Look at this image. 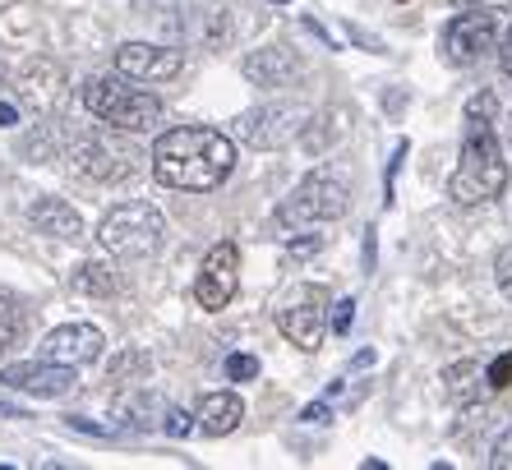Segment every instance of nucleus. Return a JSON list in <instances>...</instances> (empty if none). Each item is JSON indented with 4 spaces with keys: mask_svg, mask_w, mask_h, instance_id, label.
Wrapping results in <instances>:
<instances>
[{
    "mask_svg": "<svg viewBox=\"0 0 512 470\" xmlns=\"http://www.w3.org/2000/svg\"><path fill=\"white\" fill-rule=\"evenodd\" d=\"M300 420H305V424H323V420H328V406H323V401H319V406H305V415H300Z\"/></svg>",
    "mask_w": 512,
    "mask_h": 470,
    "instance_id": "obj_29",
    "label": "nucleus"
},
{
    "mask_svg": "<svg viewBox=\"0 0 512 470\" xmlns=\"http://www.w3.org/2000/svg\"><path fill=\"white\" fill-rule=\"evenodd\" d=\"M305 120H310V111L300 102H263L236 120V134H240V143L273 153V148H286V143L305 130Z\"/></svg>",
    "mask_w": 512,
    "mask_h": 470,
    "instance_id": "obj_8",
    "label": "nucleus"
},
{
    "mask_svg": "<svg viewBox=\"0 0 512 470\" xmlns=\"http://www.w3.org/2000/svg\"><path fill=\"white\" fill-rule=\"evenodd\" d=\"M227 378H231V383H250V378H259V360H254V355H245V351H236L227 360Z\"/></svg>",
    "mask_w": 512,
    "mask_h": 470,
    "instance_id": "obj_23",
    "label": "nucleus"
},
{
    "mask_svg": "<svg viewBox=\"0 0 512 470\" xmlns=\"http://www.w3.org/2000/svg\"><path fill=\"white\" fill-rule=\"evenodd\" d=\"M443 60L448 65H476L480 56L499 47V14L489 5H466L453 24L443 28Z\"/></svg>",
    "mask_w": 512,
    "mask_h": 470,
    "instance_id": "obj_7",
    "label": "nucleus"
},
{
    "mask_svg": "<svg viewBox=\"0 0 512 470\" xmlns=\"http://www.w3.org/2000/svg\"><path fill=\"white\" fill-rule=\"evenodd\" d=\"M171 438H185L194 429V415L190 411H180V406H167V424H162Z\"/></svg>",
    "mask_w": 512,
    "mask_h": 470,
    "instance_id": "obj_24",
    "label": "nucleus"
},
{
    "mask_svg": "<svg viewBox=\"0 0 512 470\" xmlns=\"http://www.w3.org/2000/svg\"><path fill=\"white\" fill-rule=\"evenodd\" d=\"M148 166L167 189L208 194L236 171V143L208 125H176V130L157 134Z\"/></svg>",
    "mask_w": 512,
    "mask_h": 470,
    "instance_id": "obj_1",
    "label": "nucleus"
},
{
    "mask_svg": "<svg viewBox=\"0 0 512 470\" xmlns=\"http://www.w3.org/2000/svg\"><path fill=\"white\" fill-rule=\"evenodd\" d=\"M0 383L28 397H65L74 388V369L70 365H51V360H28V365H5Z\"/></svg>",
    "mask_w": 512,
    "mask_h": 470,
    "instance_id": "obj_13",
    "label": "nucleus"
},
{
    "mask_svg": "<svg viewBox=\"0 0 512 470\" xmlns=\"http://www.w3.org/2000/svg\"><path fill=\"white\" fill-rule=\"evenodd\" d=\"M148 355L143 351H125V355H116V365H111V374H107V383H116V388H130L134 383V374H143L148 378Z\"/></svg>",
    "mask_w": 512,
    "mask_h": 470,
    "instance_id": "obj_21",
    "label": "nucleus"
},
{
    "mask_svg": "<svg viewBox=\"0 0 512 470\" xmlns=\"http://www.w3.org/2000/svg\"><path fill=\"white\" fill-rule=\"evenodd\" d=\"M494 116H499L494 93H476L466 102L462 157H457V171L448 176V199L453 203H466V208L471 203H489L499 199L503 185H508V162H503Z\"/></svg>",
    "mask_w": 512,
    "mask_h": 470,
    "instance_id": "obj_2",
    "label": "nucleus"
},
{
    "mask_svg": "<svg viewBox=\"0 0 512 470\" xmlns=\"http://www.w3.org/2000/svg\"><path fill=\"white\" fill-rule=\"evenodd\" d=\"M102 351H107V337H102V328H93V323H65V328L42 337V360H51V365L79 369V365L102 360Z\"/></svg>",
    "mask_w": 512,
    "mask_h": 470,
    "instance_id": "obj_11",
    "label": "nucleus"
},
{
    "mask_svg": "<svg viewBox=\"0 0 512 470\" xmlns=\"http://www.w3.org/2000/svg\"><path fill=\"white\" fill-rule=\"evenodd\" d=\"M162 235H167V217L153 203H120L97 226V240L111 259H148L162 245Z\"/></svg>",
    "mask_w": 512,
    "mask_h": 470,
    "instance_id": "obj_5",
    "label": "nucleus"
},
{
    "mask_svg": "<svg viewBox=\"0 0 512 470\" xmlns=\"http://www.w3.org/2000/svg\"><path fill=\"white\" fill-rule=\"evenodd\" d=\"M14 116H19V111H14V106H10V102L0 106V125H14Z\"/></svg>",
    "mask_w": 512,
    "mask_h": 470,
    "instance_id": "obj_31",
    "label": "nucleus"
},
{
    "mask_svg": "<svg viewBox=\"0 0 512 470\" xmlns=\"http://www.w3.org/2000/svg\"><path fill=\"white\" fill-rule=\"evenodd\" d=\"M499 65H503V74L512 79V28H508V37L499 42Z\"/></svg>",
    "mask_w": 512,
    "mask_h": 470,
    "instance_id": "obj_28",
    "label": "nucleus"
},
{
    "mask_svg": "<svg viewBox=\"0 0 512 470\" xmlns=\"http://www.w3.org/2000/svg\"><path fill=\"white\" fill-rule=\"evenodd\" d=\"M240 291V249L231 240H217L208 249V259L199 268V282H194V300L203 309H227Z\"/></svg>",
    "mask_w": 512,
    "mask_h": 470,
    "instance_id": "obj_10",
    "label": "nucleus"
},
{
    "mask_svg": "<svg viewBox=\"0 0 512 470\" xmlns=\"http://www.w3.org/2000/svg\"><path fill=\"white\" fill-rule=\"evenodd\" d=\"M70 286L79 295H111L120 286V277H116V268H107V263H84V268H74Z\"/></svg>",
    "mask_w": 512,
    "mask_h": 470,
    "instance_id": "obj_19",
    "label": "nucleus"
},
{
    "mask_svg": "<svg viewBox=\"0 0 512 470\" xmlns=\"http://www.w3.org/2000/svg\"><path fill=\"white\" fill-rule=\"evenodd\" d=\"M300 70V60L291 56V51L282 47H268V51H254L250 60H245V79L259 83V88H282L291 74Z\"/></svg>",
    "mask_w": 512,
    "mask_h": 470,
    "instance_id": "obj_16",
    "label": "nucleus"
},
{
    "mask_svg": "<svg viewBox=\"0 0 512 470\" xmlns=\"http://www.w3.org/2000/svg\"><path fill=\"white\" fill-rule=\"evenodd\" d=\"M185 56L176 47H157V42H125L116 47V74L134 83H162V79H176Z\"/></svg>",
    "mask_w": 512,
    "mask_h": 470,
    "instance_id": "obj_12",
    "label": "nucleus"
},
{
    "mask_svg": "<svg viewBox=\"0 0 512 470\" xmlns=\"http://www.w3.org/2000/svg\"><path fill=\"white\" fill-rule=\"evenodd\" d=\"M328 323H333V332H351V323H356V300H337Z\"/></svg>",
    "mask_w": 512,
    "mask_h": 470,
    "instance_id": "obj_25",
    "label": "nucleus"
},
{
    "mask_svg": "<svg viewBox=\"0 0 512 470\" xmlns=\"http://www.w3.org/2000/svg\"><path fill=\"white\" fill-rule=\"evenodd\" d=\"M5 79H10V70H5V60H0V88H5Z\"/></svg>",
    "mask_w": 512,
    "mask_h": 470,
    "instance_id": "obj_32",
    "label": "nucleus"
},
{
    "mask_svg": "<svg viewBox=\"0 0 512 470\" xmlns=\"http://www.w3.org/2000/svg\"><path fill=\"white\" fill-rule=\"evenodd\" d=\"M346 208H351V189H346L337 176H328V171H314V176H305L282 199V208H277V222H282L286 231H300V226L337 222Z\"/></svg>",
    "mask_w": 512,
    "mask_h": 470,
    "instance_id": "obj_6",
    "label": "nucleus"
},
{
    "mask_svg": "<svg viewBox=\"0 0 512 470\" xmlns=\"http://www.w3.org/2000/svg\"><path fill=\"white\" fill-rule=\"evenodd\" d=\"M443 383H448V397L462 401V406L485 397V369H480L476 360H462V365L443 369Z\"/></svg>",
    "mask_w": 512,
    "mask_h": 470,
    "instance_id": "obj_18",
    "label": "nucleus"
},
{
    "mask_svg": "<svg viewBox=\"0 0 512 470\" xmlns=\"http://www.w3.org/2000/svg\"><path fill=\"white\" fill-rule=\"evenodd\" d=\"M240 420H245V401H240L236 392H208L199 415H194V429H203L208 438H222V434H231Z\"/></svg>",
    "mask_w": 512,
    "mask_h": 470,
    "instance_id": "obj_15",
    "label": "nucleus"
},
{
    "mask_svg": "<svg viewBox=\"0 0 512 470\" xmlns=\"http://www.w3.org/2000/svg\"><path fill=\"white\" fill-rule=\"evenodd\" d=\"M28 222L42 235H51V240H84V217L65 199H37L33 208H28Z\"/></svg>",
    "mask_w": 512,
    "mask_h": 470,
    "instance_id": "obj_14",
    "label": "nucleus"
},
{
    "mask_svg": "<svg viewBox=\"0 0 512 470\" xmlns=\"http://www.w3.org/2000/svg\"><path fill=\"white\" fill-rule=\"evenodd\" d=\"M489 466H494V470H512V429L499 438V443H494V457H489Z\"/></svg>",
    "mask_w": 512,
    "mask_h": 470,
    "instance_id": "obj_26",
    "label": "nucleus"
},
{
    "mask_svg": "<svg viewBox=\"0 0 512 470\" xmlns=\"http://www.w3.org/2000/svg\"><path fill=\"white\" fill-rule=\"evenodd\" d=\"M485 388L489 392H508L512 388V351H503L499 360L485 369Z\"/></svg>",
    "mask_w": 512,
    "mask_h": 470,
    "instance_id": "obj_22",
    "label": "nucleus"
},
{
    "mask_svg": "<svg viewBox=\"0 0 512 470\" xmlns=\"http://www.w3.org/2000/svg\"><path fill=\"white\" fill-rule=\"evenodd\" d=\"M277 332H282L296 351H319L323 332H328V291H323V286H305V291L277 314Z\"/></svg>",
    "mask_w": 512,
    "mask_h": 470,
    "instance_id": "obj_9",
    "label": "nucleus"
},
{
    "mask_svg": "<svg viewBox=\"0 0 512 470\" xmlns=\"http://www.w3.org/2000/svg\"><path fill=\"white\" fill-rule=\"evenodd\" d=\"M457 5H489V10H503V5H512V0H457Z\"/></svg>",
    "mask_w": 512,
    "mask_h": 470,
    "instance_id": "obj_30",
    "label": "nucleus"
},
{
    "mask_svg": "<svg viewBox=\"0 0 512 470\" xmlns=\"http://www.w3.org/2000/svg\"><path fill=\"white\" fill-rule=\"evenodd\" d=\"M19 332H24V305H19V295L0 291V355L19 341Z\"/></svg>",
    "mask_w": 512,
    "mask_h": 470,
    "instance_id": "obj_20",
    "label": "nucleus"
},
{
    "mask_svg": "<svg viewBox=\"0 0 512 470\" xmlns=\"http://www.w3.org/2000/svg\"><path fill=\"white\" fill-rule=\"evenodd\" d=\"M84 106L97 120H107L116 130H153L162 120V102H157L148 88H134V79L125 74H97V79L84 83Z\"/></svg>",
    "mask_w": 512,
    "mask_h": 470,
    "instance_id": "obj_3",
    "label": "nucleus"
},
{
    "mask_svg": "<svg viewBox=\"0 0 512 470\" xmlns=\"http://www.w3.org/2000/svg\"><path fill=\"white\" fill-rule=\"evenodd\" d=\"M70 162H74V171H84L97 185H120V180H130L148 162V153L130 139V130L102 125V130H88L84 139H74Z\"/></svg>",
    "mask_w": 512,
    "mask_h": 470,
    "instance_id": "obj_4",
    "label": "nucleus"
},
{
    "mask_svg": "<svg viewBox=\"0 0 512 470\" xmlns=\"http://www.w3.org/2000/svg\"><path fill=\"white\" fill-rule=\"evenodd\" d=\"M494 277H499V291L512 300V249H508V254H503V259H499V268H494Z\"/></svg>",
    "mask_w": 512,
    "mask_h": 470,
    "instance_id": "obj_27",
    "label": "nucleus"
},
{
    "mask_svg": "<svg viewBox=\"0 0 512 470\" xmlns=\"http://www.w3.org/2000/svg\"><path fill=\"white\" fill-rule=\"evenodd\" d=\"M157 415H167V401L148 388L125 392V397L116 401V420L130 424V429H157Z\"/></svg>",
    "mask_w": 512,
    "mask_h": 470,
    "instance_id": "obj_17",
    "label": "nucleus"
}]
</instances>
